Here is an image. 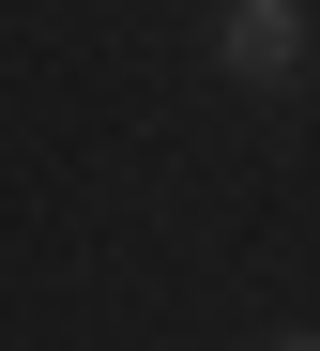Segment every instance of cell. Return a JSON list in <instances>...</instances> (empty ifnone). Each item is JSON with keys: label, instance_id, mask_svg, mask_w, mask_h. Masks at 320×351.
<instances>
[{"label": "cell", "instance_id": "obj_2", "mask_svg": "<svg viewBox=\"0 0 320 351\" xmlns=\"http://www.w3.org/2000/svg\"><path fill=\"white\" fill-rule=\"evenodd\" d=\"M275 351H320V336H275Z\"/></svg>", "mask_w": 320, "mask_h": 351}, {"label": "cell", "instance_id": "obj_1", "mask_svg": "<svg viewBox=\"0 0 320 351\" xmlns=\"http://www.w3.org/2000/svg\"><path fill=\"white\" fill-rule=\"evenodd\" d=\"M214 62L244 92H290L305 77V0H229V16H214Z\"/></svg>", "mask_w": 320, "mask_h": 351}]
</instances>
